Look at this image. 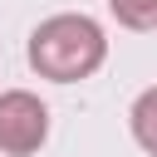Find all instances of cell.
<instances>
[{"mask_svg":"<svg viewBox=\"0 0 157 157\" xmlns=\"http://www.w3.org/2000/svg\"><path fill=\"white\" fill-rule=\"evenodd\" d=\"M103 59H108V39H103V25L88 15H49L29 34V64L39 78L78 83Z\"/></svg>","mask_w":157,"mask_h":157,"instance_id":"1","label":"cell"},{"mask_svg":"<svg viewBox=\"0 0 157 157\" xmlns=\"http://www.w3.org/2000/svg\"><path fill=\"white\" fill-rule=\"evenodd\" d=\"M44 137H49V108H44L29 88L0 93V152L29 157V152L44 147Z\"/></svg>","mask_w":157,"mask_h":157,"instance_id":"2","label":"cell"},{"mask_svg":"<svg viewBox=\"0 0 157 157\" xmlns=\"http://www.w3.org/2000/svg\"><path fill=\"white\" fill-rule=\"evenodd\" d=\"M128 123H132V137H137V147L157 157V88H142V93L132 98V113H128Z\"/></svg>","mask_w":157,"mask_h":157,"instance_id":"3","label":"cell"},{"mask_svg":"<svg viewBox=\"0 0 157 157\" xmlns=\"http://www.w3.org/2000/svg\"><path fill=\"white\" fill-rule=\"evenodd\" d=\"M108 10L128 29H157V0H108Z\"/></svg>","mask_w":157,"mask_h":157,"instance_id":"4","label":"cell"}]
</instances>
